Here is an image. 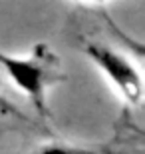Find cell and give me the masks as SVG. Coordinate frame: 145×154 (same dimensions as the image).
I'll list each match as a JSON object with an SVG mask.
<instances>
[{"label": "cell", "mask_w": 145, "mask_h": 154, "mask_svg": "<svg viewBox=\"0 0 145 154\" xmlns=\"http://www.w3.org/2000/svg\"><path fill=\"white\" fill-rule=\"evenodd\" d=\"M52 54L44 50H36L30 56H14L0 50V68L6 72L8 80L22 90L38 114H48V86L54 78V66L50 64Z\"/></svg>", "instance_id": "cell-1"}, {"label": "cell", "mask_w": 145, "mask_h": 154, "mask_svg": "<svg viewBox=\"0 0 145 154\" xmlns=\"http://www.w3.org/2000/svg\"><path fill=\"white\" fill-rule=\"evenodd\" d=\"M84 52L129 106H139L143 100V76L131 58L101 42H88Z\"/></svg>", "instance_id": "cell-2"}, {"label": "cell", "mask_w": 145, "mask_h": 154, "mask_svg": "<svg viewBox=\"0 0 145 154\" xmlns=\"http://www.w3.org/2000/svg\"><path fill=\"white\" fill-rule=\"evenodd\" d=\"M30 154H97L95 150L82 148L76 144H64V142H48L32 150Z\"/></svg>", "instance_id": "cell-3"}, {"label": "cell", "mask_w": 145, "mask_h": 154, "mask_svg": "<svg viewBox=\"0 0 145 154\" xmlns=\"http://www.w3.org/2000/svg\"><path fill=\"white\" fill-rule=\"evenodd\" d=\"M84 2H107V0H84Z\"/></svg>", "instance_id": "cell-4"}]
</instances>
